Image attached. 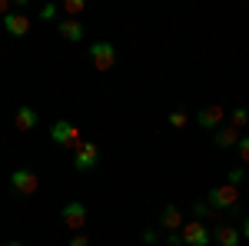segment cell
Here are the masks:
<instances>
[{
    "label": "cell",
    "instance_id": "1",
    "mask_svg": "<svg viewBox=\"0 0 249 246\" xmlns=\"http://www.w3.org/2000/svg\"><path fill=\"white\" fill-rule=\"evenodd\" d=\"M206 203L213 213H232V209H239V187H232V183L213 187L206 193Z\"/></svg>",
    "mask_w": 249,
    "mask_h": 246
},
{
    "label": "cell",
    "instance_id": "2",
    "mask_svg": "<svg viewBox=\"0 0 249 246\" xmlns=\"http://www.w3.org/2000/svg\"><path fill=\"white\" fill-rule=\"evenodd\" d=\"M50 140H53L57 147H67L70 153H77V147L83 143V133H80L77 123H70V120H57V123L50 127Z\"/></svg>",
    "mask_w": 249,
    "mask_h": 246
},
{
    "label": "cell",
    "instance_id": "3",
    "mask_svg": "<svg viewBox=\"0 0 249 246\" xmlns=\"http://www.w3.org/2000/svg\"><path fill=\"white\" fill-rule=\"evenodd\" d=\"M90 67L100 70V74L113 70V67H116V47H113V43H107V40L90 43Z\"/></svg>",
    "mask_w": 249,
    "mask_h": 246
},
{
    "label": "cell",
    "instance_id": "4",
    "mask_svg": "<svg viewBox=\"0 0 249 246\" xmlns=\"http://www.w3.org/2000/svg\"><path fill=\"white\" fill-rule=\"evenodd\" d=\"M100 163V147H96L93 140H83L77 147V153H73V170L77 173H90Z\"/></svg>",
    "mask_w": 249,
    "mask_h": 246
},
{
    "label": "cell",
    "instance_id": "5",
    "mask_svg": "<svg viewBox=\"0 0 249 246\" xmlns=\"http://www.w3.org/2000/svg\"><path fill=\"white\" fill-rule=\"evenodd\" d=\"M179 236H183V246H210V243H213V233L203 227L199 220H190V223H183Z\"/></svg>",
    "mask_w": 249,
    "mask_h": 246
},
{
    "label": "cell",
    "instance_id": "6",
    "mask_svg": "<svg viewBox=\"0 0 249 246\" xmlns=\"http://www.w3.org/2000/svg\"><path fill=\"white\" fill-rule=\"evenodd\" d=\"M223 120H226V107H223V103H210V107H203V110L196 114V127L216 133L223 127Z\"/></svg>",
    "mask_w": 249,
    "mask_h": 246
},
{
    "label": "cell",
    "instance_id": "7",
    "mask_svg": "<svg viewBox=\"0 0 249 246\" xmlns=\"http://www.w3.org/2000/svg\"><path fill=\"white\" fill-rule=\"evenodd\" d=\"M10 187L17 189L20 196H34L40 189V176L34 170H14L10 173Z\"/></svg>",
    "mask_w": 249,
    "mask_h": 246
},
{
    "label": "cell",
    "instance_id": "8",
    "mask_svg": "<svg viewBox=\"0 0 249 246\" xmlns=\"http://www.w3.org/2000/svg\"><path fill=\"white\" fill-rule=\"evenodd\" d=\"M63 227L73 229V233H80V229L87 227V207H83L80 200H73V203L63 207Z\"/></svg>",
    "mask_w": 249,
    "mask_h": 246
},
{
    "label": "cell",
    "instance_id": "9",
    "mask_svg": "<svg viewBox=\"0 0 249 246\" xmlns=\"http://www.w3.org/2000/svg\"><path fill=\"white\" fill-rule=\"evenodd\" d=\"M3 30H7L10 37H27V34H30V17H23V14H7V17H3Z\"/></svg>",
    "mask_w": 249,
    "mask_h": 246
},
{
    "label": "cell",
    "instance_id": "10",
    "mask_svg": "<svg viewBox=\"0 0 249 246\" xmlns=\"http://www.w3.org/2000/svg\"><path fill=\"white\" fill-rule=\"evenodd\" d=\"M57 30H60V37L70 40V43H80V40H83V23H80V20H73V17H63L57 23Z\"/></svg>",
    "mask_w": 249,
    "mask_h": 246
},
{
    "label": "cell",
    "instance_id": "11",
    "mask_svg": "<svg viewBox=\"0 0 249 246\" xmlns=\"http://www.w3.org/2000/svg\"><path fill=\"white\" fill-rule=\"evenodd\" d=\"M239 140H243V136H239V130H236V127H219V130L213 133V143H216L219 150H230V147H239Z\"/></svg>",
    "mask_w": 249,
    "mask_h": 246
},
{
    "label": "cell",
    "instance_id": "12",
    "mask_svg": "<svg viewBox=\"0 0 249 246\" xmlns=\"http://www.w3.org/2000/svg\"><path fill=\"white\" fill-rule=\"evenodd\" d=\"M37 110L34 107H17V114H14V127H17L20 133H27V130H34L37 127Z\"/></svg>",
    "mask_w": 249,
    "mask_h": 246
},
{
    "label": "cell",
    "instance_id": "13",
    "mask_svg": "<svg viewBox=\"0 0 249 246\" xmlns=\"http://www.w3.org/2000/svg\"><path fill=\"white\" fill-rule=\"evenodd\" d=\"M213 240H216L219 246H239L243 233H239V227H230V223H226V227H219L216 233H213Z\"/></svg>",
    "mask_w": 249,
    "mask_h": 246
},
{
    "label": "cell",
    "instance_id": "14",
    "mask_svg": "<svg viewBox=\"0 0 249 246\" xmlns=\"http://www.w3.org/2000/svg\"><path fill=\"white\" fill-rule=\"evenodd\" d=\"M160 227H163V229H170V233L183 229V213H179V209H176V207L170 203V207L163 209V216H160Z\"/></svg>",
    "mask_w": 249,
    "mask_h": 246
},
{
    "label": "cell",
    "instance_id": "15",
    "mask_svg": "<svg viewBox=\"0 0 249 246\" xmlns=\"http://www.w3.org/2000/svg\"><path fill=\"white\" fill-rule=\"evenodd\" d=\"M246 123H249V110H243V107H236V110L230 114V127H236V130H243Z\"/></svg>",
    "mask_w": 249,
    "mask_h": 246
},
{
    "label": "cell",
    "instance_id": "16",
    "mask_svg": "<svg viewBox=\"0 0 249 246\" xmlns=\"http://www.w3.org/2000/svg\"><path fill=\"white\" fill-rule=\"evenodd\" d=\"M186 123H190L186 110H173V114H170V127H176V130H179V127H186Z\"/></svg>",
    "mask_w": 249,
    "mask_h": 246
},
{
    "label": "cell",
    "instance_id": "17",
    "mask_svg": "<svg viewBox=\"0 0 249 246\" xmlns=\"http://www.w3.org/2000/svg\"><path fill=\"white\" fill-rule=\"evenodd\" d=\"M80 10H83V0H63V14H70L73 20H77Z\"/></svg>",
    "mask_w": 249,
    "mask_h": 246
},
{
    "label": "cell",
    "instance_id": "18",
    "mask_svg": "<svg viewBox=\"0 0 249 246\" xmlns=\"http://www.w3.org/2000/svg\"><path fill=\"white\" fill-rule=\"evenodd\" d=\"M193 213H196V220H206V216H216V213L210 209V203H206V200H203V203H193Z\"/></svg>",
    "mask_w": 249,
    "mask_h": 246
},
{
    "label": "cell",
    "instance_id": "19",
    "mask_svg": "<svg viewBox=\"0 0 249 246\" xmlns=\"http://www.w3.org/2000/svg\"><path fill=\"white\" fill-rule=\"evenodd\" d=\"M239 160L249 167V136H243V140H239Z\"/></svg>",
    "mask_w": 249,
    "mask_h": 246
},
{
    "label": "cell",
    "instance_id": "20",
    "mask_svg": "<svg viewBox=\"0 0 249 246\" xmlns=\"http://www.w3.org/2000/svg\"><path fill=\"white\" fill-rule=\"evenodd\" d=\"M53 17H57V7H53V3H47V7L40 10V20H53Z\"/></svg>",
    "mask_w": 249,
    "mask_h": 246
},
{
    "label": "cell",
    "instance_id": "21",
    "mask_svg": "<svg viewBox=\"0 0 249 246\" xmlns=\"http://www.w3.org/2000/svg\"><path fill=\"white\" fill-rule=\"evenodd\" d=\"M243 176H246L243 170H232L230 173V183H232V187H239V183H243Z\"/></svg>",
    "mask_w": 249,
    "mask_h": 246
},
{
    "label": "cell",
    "instance_id": "22",
    "mask_svg": "<svg viewBox=\"0 0 249 246\" xmlns=\"http://www.w3.org/2000/svg\"><path fill=\"white\" fill-rule=\"evenodd\" d=\"M87 243H90V240H87L83 233H73V240H70V246H87Z\"/></svg>",
    "mask_w": 249,
    "mask_h": 246
},
{
    "label": "cell",
    "instance_id": "23",
    "mask_svg": "<svg viewBox=\"0 0 249 246\" xmlns=\"http://www.w3.org/2000/svg\"><path fill=\"white\" fill-rule=\"evenodd\" d=\"M166 243H170V246H183V236H179V233H170Z\"/></svg>",
    "mask_w": 249,
    "mask_h": 246
},
{
    "label": "cell",
    "instance_id": "24",
    "mask_svg": "<svg viewBox=\"0 0 249 246\" xmlns=\"http://www.w3.org/2000/svg\"><path fill=\"white\" fill-rule=\"evenodd\" d=\"M143 243H146V246L156 243V233H153V229H143Z\"/></svg>",
    "mask_w": 249,
    "mask_h": 246
},
{
    "label": "cell",
    "instance_id": "25",
    "mask_svg": "<svg viewBox=\"0 0 249 246\" xmlns=\"http://www.w3.org/2000/svg\"><path fill=\"white\" fill-rule=\"evenodd\" d=\"M10 14V0H0V17H7Z\"/></svg>",
    "mask_w": 249,
    "mask_h": 246
},
{
    "label": "cell",
    "instance_id": "26",
    "mask_svg": "<svg viewBox=\"0 0 249 246\" xmlns=\"http://www.w3.org/2000/svg\"><path fill=\"white\" fill-rule=\"evenodd\" d=\"M239 233H243V236H246V240H249V216H246V220H243V227H239Z\"/></svg>",
    "mask_w": 249,
    "mask_h": 246
},
{
    "label": "cell",
    "instance_id": "27",
    "mask_svg": "<svg viewBox=\"0 0 249 246\" xmlns=\"http://www.w3.org/2000/svg\"><path fill=\"white\" fill-rule=\"evenodd\" d=\"M3 246H23V243H3Z\"/></svg>",
    "mask_w": 249,
    "mask_h": 246
}]
</instances>
